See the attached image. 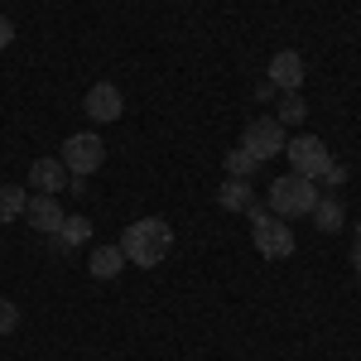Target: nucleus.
<instances>
[{
	"label": "nucleus",
	"instance_id": "nucleus-22",
	"mask_svg": "<svg viewBox=\"0 0 361 361\" xmlns=\"http://www.w3.org/2000/svg\"><path fill=\"white\" fill-rule=\"evenodd\" d=\"M357 246H361V222H357Z\"/></svg>",
	"mask_w": 361,
	"mask_h": 361
},
{
	"label": "nucleus",
	"instance_id": "nucleus-3",
	"mask_svg": "<svg viewBox=\"0 0 361 361\" xmlns=\"http://www.w3.org/2000/svg\"><path fill=\"white\" fill-rule=\"evenodd\" d=\"M250 241L265 260H289L294 255V231L284 222H270L265 207H250Z\"/></svg>",
	"mask_w": 361,
	"mask_h": 361
},
{
	"label": "nucleus",
	"instance_id": "nucleus-14",
	"mask_svg": "<svg viewBox=\"0 0 361 361\" xmlns=\"http://www.w3.org/2000/svg\"><path fill=\"white\" fill-rule=\"evenodd\" d=\"M308 217H313V226H318V231H328V236H333V231H342V207H337L333 197H318Z\"/></svg>",
	"mask_w": 361,
	"mask_h": 361
},
{
	"label": "nucleus",
	"instance_id": "nucleus-12",
	"mask_svg": "<svg viewBox=\"0 0 361 361\" xmlns=\"http://www.w3.org/2000/svg\"><path fill=\"white\" fill-rule=\"evenodd\" d=\"M217 202H222L226 212H250L255 207V188H250L246 178H226L222 188H217Z\"/></svg>",
	"mask_w": 361,
	"mask_h": 361
},
{
	"label": "nucleus",
	"instance_id": "nucleus-20",
	"mask_svg": "<svg viewBox=\"0 0 361 361\" xmlns=\"http://www.w3.org/2000/svg\"><path fill=\"white\" fill-rule=\"evenodd\" d=\"M323 178H328V183H347V169H342V164H333L328 173H323Z\"/></svg>",
	"mask_w": 361,
	"mask_h": 361
},
{
	"label": "nucleus",
	"instance_id": "nucleus-15",
	"mask_svg": "<svg viewBox=\"0 0 361 361\" xmlns=\"http://www.w3.org/2000/svg\"><path fill=\"white\" fill-rule=\"evenodd\" d=\"M25 202H29V193L20 188V183H5V188H0V222L25 217Z\"/></svg>",
	"mask_w": 361,
	"mask_h": 361
},
{
	"label": "nucleus",
	"instance_id": "nucleus-10",
	"mask_svg": "<svg viewBox=\"0 0 361 361\" xmlns=\"http://www.w3.org/2000/svg\"><path fill=\"white\" fill-rule=\"evenodd\" d=\"M29 183H34L39 193L54 197L58 188H68V183H73V173L63 169V159H34V164H29Z\"/></svg>",
	"mask_w": 361,
	"mask_h": 361
},
{
	"label": "nucleus",
	"instance_id": "nucleus-16",
	"mask_svg": "<svg viewBox=\"0 0 361 361\" xmlns=\"http://www.w3.org/2000/svg\"><path fill=\"white\" fill-rule=\"evenodd\" d=\"M222 164H226V173H231V178H250V173L260 169V159H255V154H246L241 145H231V149L222 154Z\"/></svg>",
	"mask_w": 361,
	"mask_h": 361
},
{
	"label": "nucleus",
	"instance_id": "nucleus-4",
	"mask_svg": "<svg viewBox=\"0 0 361 361\" xmlns=\"http://www.w3.org/2000/svg\"><path fill=\"white\" fill-rule=\"evenodd\" d=\"M63 169L73 173V178H87V173H97V169L106 164V145H102V135H92V130H82V135H68L63 140Z\"/></svg>",
	"mask_w": 361,
	"mask_h": 361
},
{
	"label": "nucleus",
	"instance_id": "nucleus-2",
	"mask_svg": "<svg viewBox=\"0 0 361 361\" xmlns=\"http://www.w3.org/2000/svg\"><path fill=\"white\" fill-rule=\"evenodd\" d=\"M313 202H318V188L304 173H284V178L270 183V212L275 217H308Z\"/></svg>",
	"mask_w": 361,
	"mask_h": 361
},
{
	"label": "nucleus",
	"instance_id": "nucleus-6",
	"mask_svg": "<svg viewBox=\"0 0 361 361\" xmlns=\"http://www.w3.org/2000/svg\"><path fill=\"white\" fill-rule=\"evenodd\" d=\"M284 154H289V164H294V173H304V178H323L328 169H333V154H328V145L318 135H299V140H289L284 145Z\"/></svg>",
	"mask_w": 361,
	"mask_h": 361
},
{
	"label": "nucleus",
	"instance_id": "nucleus-5",
	"mask_svg": "<svg viewBox=\"0 0 361 361\" xmlns=\"http://www.w3.org/2000/svg\"><path fill=\"white\" fill-rule=\"evenodd\" d=\"M284 145L289 140H284V126H279L275 116H260V121H250L246 130H241V149L255 154L260 164H270L275 154H284Z\"/></svg>",
	"mask_w": 361,
	"mask_h": 361
},
{
	"label": "nucleus",
	"instance_id": "nucleus-9",
	"mask_svg": "<svg viewBox=\"0 0 361 361\" xmlns=\"http://www.w3.org/2000/svg\"><path fill=\"white\" fill-rule=\"evenodd\" d=\"M82 111L92 116V121H116V116L126 111V102H121V87L116 82H97L92 92L82 97Z\"/></svg>",
	"mask_w": 361,
	"mask_h": 361
},
{
	"label": "nucleus",
	"instance_id": "nucleus-1",
	"mask_svg": "<svg viewBox=\"0 0 361 361\" xmlns=\"http://www.w3.org/2000/svg\"><path fill=\"white\" fill-rule=\"evenodd\" d=\"M121 250H126V260H130V265L154 270L159 260H169V250H173V226H169L164 217H140V222L126 226Z\"/></svg>",
	"mask_w": 361,
	"mask_h": 361
},
{
	"label": "nucleus",
	"instance_id": "nucleus-18",
	"mask_svg": "<svg viewBox=\"0 0 361 361\" xmlns=\"http://www.w3.org/2000/svg\"><path fill=\"white\" fill-rule=\"evenodd\" d=\"M20 328V308H15V299H0V337H10Z\"/></svg>",
	"mask_w": 361,
	"mask_h": 361
},
{
	"label": "nucleus",
	"instance_id": "nucleus-11",
	"mask_svg": "<svg viewBox=\"0 0 361 361\" xmlns=\"http://www.w3.org/2000/svg\"><path fill=\"white\" fill-rule=\"evenodd\" d=\"M126 265H130V260H126V250H121V246H97V250H92V260H87L92 279H116Z\"/></svg>",
	"mask_w": 361,
	"mask_h": 361
},
{
	"label": "nucleus",
	"instance_id": "nucleus-21",
	"mask_svg": "<svg viewBox=\"0 0 361 361\" xmlns=\"http://www.w3.org/2000/svg\"><path fill=\"white\" fill-rule=\"evenodd\" d=\"M352 270H357V279H361V246L352 250Z\"/></svg>",
	"mask_w": 361,
	"mask_h": 361
},
{
	"label": "nucleus",
	"instance_id": "nucleus-7",
	"mask_svg": "<svg viewBox=\"0 0 361 361\" xmlns=\"http://www.w3.org/2000/svg\"><path fill=\"white\" fill-rule=\"evenodd\" d=\"M304 58L294 54V49H279L275 58H270V87H279V92H299L304 87Z\"/></svg>",
	"mask_w": 361,
	"mask_h": 361
},
{
	"label": "nucleus",
	"instance_id": "nucleus-17",
	"mask_svg": "<svg viewBox=\"0 0 361 361\" xmlns=\"http://www.w3.org/2000/svg\"><path fill=\"white\" fill-rule=\"evenodd\" d=\"M304 111H308L304 97H299V92H284V102H279V116H275V121H279V126H299V121H304Z\"/></svg>",
	"mask_w": 361,
	"mask_h": 361
},
{
	"label": "nucleus",
	"instance_id": "nucleus-13",
	"mask_svg": "<svg viewBox=\"0 0 361 361\" xmlns=\"http://www.w3.org/2000/svg\"><path fill=\"white\" fill-rule=\"evenodd\" d=\"M87 236H92V222L87 217H63V231L49 236V241H54V250H68V246H82Z\"/></svg>",
	"mask_w": 361,
	"mask_h": 361
},
{
	"label": "nucleus",
	"instance_id": "nucleus-8",
	"mask_svg": "<svg viewBox=\"0 0 361 361\" xmlns=\"http://www.w3.org/2000/svg\"><path fill=\"white\" fill-rule=\"evenodd\" d=\"M25 222L34 226V231H44V236H58V231H63V207H58L49 193H34L25 202Z\"/></svg>",
	"mask_w": 361,
	"mask_h": 361
},
{
	"label": "nucleus",
	"instance_id": "nucleus-19",
	"mask_svg": "<svg viewBox=\"0 0 361 361\" xmlns=\"http://www.w3.org/2000/svg\"><path fill=\"white\" fill-rule=\"evenodd\" d=\"M10 44H15V25L0 15V49H10Z\"/></svg>",
	"mask_w": 361,
	"mask_h": 361
}]
</instances>
